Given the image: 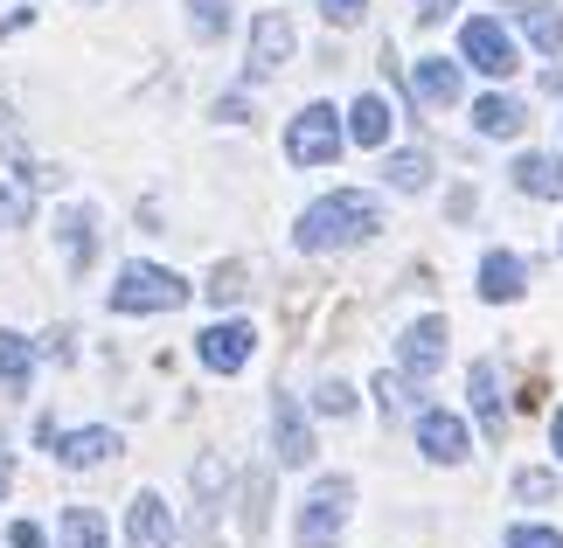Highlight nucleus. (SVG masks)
Segmentation results:
<instances>
[{
	"label": "nucleus",
	"mask_w": 563,
	"mask_h": 548,
	"mask_svg": "<svg viewBox=\"0 0 563 548\" xmlns=\"http://www.w3.org/2000/svg\"><path fill=\"white\" fill-rule=\"evenodd\" d=\"M8 548H49V535H42L35 521H14V528H8Z\"/></svg>",
	"instance_id": "33"
},
{
	"label": "nucleus",
	"mask_w": 563,
	"mask_h": 548,
	"mask_svg": "<svg viewBox=\"0 0 563 548\" xmlns=\"http://www.w3.org/2000/svg\"><path fill=\"white\" fill-rule=\"evenodd\" d=\"M439 361H445V320L439 313L410 320L404 340H397V376L404 382H431V376H439Z\"/></svg>",
	"instance_id": "6"
},
{
	"label": "nucleus",
	"mask_w": 563,
	"mask_h": 548,
	"mask_svg": "<svg viewBox=\"0 0 563 548\" xmlns=\"http://www.w3.org/2000/svg\"><path fill=\"white\" fill-rule=\"evenodd\" d=\"M460 56H466L481 77H515V70H522V56H515L508 29H501V21H487V14H473L466 29H460Z\"/></svg>",
	"instance_id": "5"
},
{
	"label": "nucleus",
	"mask_w": 563,
	"mask_h": 548,
	"mask_svg": "<svg viewBox=\"0 0 563 548\" xmlns=\"http://www.w3.org/2000/svg\"><path fill=\"white\" fill-rule=\"evenodd\" d=\"M376 403H383L389 424H397V416L410 410V382H404V376H376Z\"/></svg>",
	"instance_id": "27"
},
{
	"label": "nucleus",
	"mask_w": 563,
	"mask_h": 548,
	"mask_svg": "<svg viewBox=\"0 0 563 548\" xmlns=\"http://www.w3.org/2000/svg\"><path fill=\"white\" fill-rule=\"evenodd\" d=\"M376 230H383V202H376V194H362V188H334V194H320V202L299 215L292 244L320 257V250H355V244H369Z\"/></svg>",
	"instance_id": "1"
},
{
	"label": "nucleus",
	"mask_w": 563,
	"mask_h": 548,
	"mask_svg": "<svg viewBox=\"0 0 563 548\" xmlns=\"http://www.w3.org/2000/svg\"><path fill=\"white\" fill-rule=\"evenodd\" d=\"M466 396H473V416L487 424V437H501V368H494V361H473Z\"/></svg>",
	"instance_id": "19"
},
{
	"label": "nucleus",
	"mask_w": 563,
	"mask_h": 548,
	"mask_svg": "<svg viewBox=\"0 0 563 548\" xmlns=\"http://www.w3.org/2000/svg\"><path fill=\"white\" fill-rule=\"evenodd\" d=\"M49 458H56V466H70V472H91V466H104V458H119V430H112V424H91V430H56Z\"/></svg>",
	"instance_id": "11"
},
{
	"label": "nucleus",
	"mask_w": 563,
	"mask_h": 548,
	"mask_svg": "<svg viewBox=\"0 0 563 548\" xmlns=\"http://www.w3.org/2000/svg\"><path fill=\"white\" fill-rule=\"evenodd\" d=\"M341 146H349V125H341L334 104H307V112L286 125V160L292 167H328V160H341Z\"/></svg>",
	"instance_id": "4"
},
{
	"label": "nucleus",
	"mask_w": 563,
	"mask_h": 548,
	"mask_svg": "<svg viewBox=\"0 0 563 548\" xmlns=\"http://www.w3.org/2000/svg\"><path fill=\"white\" fill-rule=\"evenodd\" d=\"M188 305V278H175L167 265H125L119 284H112V313H175Z\"/></svg>",
	"instance_id": "3"
},
{
	"label": "nucleus",
	"mask_w": 563,
	"mask_h": 548,
	"mask_svg": "<svg viewBox=\"0 0 563 548\" xmlns=\"http://www.w3.org/2000/svg\"><path fill=\"white\" fill-rule=\"evenodd\" d=\"M473 125H481L487 139H515V133L529 125V112H522L515 98H501V91H494V98H481V104H473Z\"/></svg>",
	"instance_id": "21"
},
{
	"label": "nucleus",
	"mask_w": 563,
	"mask_h": 548,
	"mask_svg": "<svg viewBox=\"0 0 563 548\" xmlns=\"http://www.w3.org/2000/svg\"><path fill=\"white\" fill-rule=\"evenodd\" d=\"M216 119H223V125H244V119H251V104L230 91V98H216Z\"/></svg>",
	"instance_id": "34"
},
{
	"label": "nucleus",
	"mask_w": 563,
	"mask_h": 548,
	"mask_svg": "<svg viewBox=\"0 0 563 548\" xmlns=\"http://www.w3.org/2000/svg\"><path fill=\"white\" fill-rule=\"evenodd\" d=\"M320 14H328L334 29H355V21L369 14V0H320Z\"/></svg>",
	"instance_id": "30"
},
{
	"label": "nucleus",
	"mask_w": 563,
	"mask_h": 548,
	"mask_svg": "<svg viewBox=\"0 0 563 548\" xmlns=\"http://www.w3.org/2000/svg\"><path fill=\"white\" fill-rule=\"evenodd\" d=\"M188 29H195V42H223L230 35V0H188Z\"/></svg>",
	"instance_id": "24"
},
{
	"label": "nucleus",
	"mask_w": 563,
	"mask_h": 548,
	"mask_svg": "<svg viewBox=\"0 0 563 548\" xmlns=\"http://www.w3.org/2000/svg\"><path fill=\"white\" fill-rule=\"evenodd\" d=\"M202 292H209V305H236L251 292V278H244V265H216V278L202 284Z\"/></svg>",
	"instance_id": "25"
},
{
	"label": "nucleus",
	"mask_w": 563,
	"mask_h": 548,
	"mask_svg": "<svg viewBox=\"0 0 563 548\" xmlns=\"http://www.w3.org/2000/svg\"><path fill=\"white\" fill-rule=\"evenodd\" d=\"M389 125H397V119H389V104H383L376 91H362V98L349 104V139H355V146H389Z\"/></svg>",
	"instance_id": "20"
},
{
	"label": "nucleus",
	"mask_w": 563,
	"mask_h": 548,
	"mask_svg": "<svg viewBox=\"0 0 563 548\" xmlns=\"http://www.w3.org/2000/svg\"><path fill=\"white\" fill-rule=\"evenodd\" d=\"M529 292V265L515 250H487L481 257V299L487 305H508V299H522Z\"/></svg>",
	"instance_id": "14"
},
{
	"label": "nucleus",
	"mask_w": 563,
	"mask_h": 548,
	"mask_svg": "<svg viewBox=\"0 0 563 548\" xmlns=\"http://www.w3.org/2000/svg\"><path fill=\"white\" fill-rule=\"evenodd\" d=\"M56 541H63V548H112V535H104V514H98V507H63Z\"/></svg>",
	"instance_id": "22"
},
{
	"label": "nucleus",
	"mask_w": 563,
	"mask_h": 548,
	"mask_svg": "<svg viewBox=\"0 0 563 548\" xmlns=\"http://www.w3.org/2000/svg\"><path fill=\"white\" fill-rule=\"evenodd\" d=\"M515 188L536 202H563V153H522L515 160Z\"/></svg>",
	"instance_id": "16"
},
{
	"label": "nucleus",
	"mask_w": 563,
	"mask_h": 548,
	"mask_svg": "<svg viewBox=\"0 0 563 548\" xmlns=\"http://www.w3.org/2000/svg\"><path fill=\"white\" fill-rule=\"evenodd\" d=\"M418 451L431 458V466H460V458H473V430H466V416H452V410H424V416H418Z\"/></svg>",
	"instance_id": "9"
},
{
	"label": "nucleus",
	"mask_w": 563,
	"mask_h": 548,
	"mask_svg": "<svg viewBox=\"0 0 563 548\" xmlns=\"http://www.w3.org/2000/svg\"><path fill=\"white\" fill-rule=\"evenodd\" d=\"M29 382H35V340H21L0 326V389L8 396H29Z\"/></svg>",
	"instance_id": "18"
},
{
	"label": "nucleus",
	"mask_w": 563,
	"mask_h": 548,
	"mask_svg": "<svg viewBox=\"0 0 563 548\" xmlns=\"http://www.w3.org/2000/svg\"><path fill=\"white\" fill-rule=\"evenodd\" d=\"M272 458L278 466H307L313 458V424L299 410V396H272Z\"/></svg>",
	"instance_id": "10"
},
{
	"label": "nucleus",
	"mask_w": 563,
	"mask_h": 548,
	"mask_svg": "<svg viewBox=\"0 0 563 548\" xmlns=\"http://www.w3.org/2000/svg\"><path fill=\"white\" fill-rule=\"evenodd\" d=\"M313 410H320V416H355V389H349V382H320Z\"/></svg>",
	"instance_id": "28"
},
{
	"label": "nucleus",
	"mask_w": 563,
	"mask_h": 548,
	"mask_svg": "<svg viewBox=\"0 0 563 548\" xmlns=\"http://www.w3.org/2000/svg\"><path fill=\"white\" fill-rule=\"evenodd\" d=\"M251 347H257L251 320H216L209 334L195 340V355H202V368H209V376H236V368L251 361Z\"/></svg>",
	"instance_id": "8"
},
{
	"label": "nucleus",
	"mask_w": 563,
	"mask_h": 548,
	"mask_svg": "<svg viewBox=\"0 0 563 548\" xmlns=\"http://www.w3.org/2000/svg\"><path fill=\"white\" fill-rule=\"evenodd\" d=\"M8 479H14V466H8V458H0V493H8Z\"/></svg>",
	"instance_id": "37"
},
{
	"label": "nucleus",
	"mask_w": 563,
	"mask_h": 548,
	"mask_svg": "<svg viewBox=\"0 0 563 548\" xmlns=\"http://www.w3.org/2000/svg\"><path fill=\"white\" fill-rule=\"evenodd\" d=\"M56 236H63V265H70V278L91 271V257H98V215L91 209H63L56 215Z\"/></svg>",
	"instance_id": "15"
},
{
	"label": "nucleus",
	"mask_w": 563,
	"mask_h": 548,
	"mask_svg": "<svg viewBox=\"0 0 563 548\" xmlns=\"http://www.w3.org/2000/svg\"><path fill=\"white\" fill-rule=\"evenodd\" d=\"M244 528H251V535L265 528V472H251V507H244Z\"/></svg>",
	"instance_id": "32"
},
{
	"label": "nucleus",
	"mask_w": 563,
	"mask_h": 548,
	"mask_svg": "<svg viewBox=\"0 0 563 548\" xmlns=\"http://www.w3.org/2000/svg\"><path fill=\"white\" fill-rule=\"evenodd\" d=\"M35 215V194L29 188H0V230H21Z\"/></svg>",
	"instance_id": "26"
},
{
	"label": "nucleus",
	"mask_w": 563,
	"mask_h": 548,
	"mask_svg": "<svg viewBox=\"0 0 563 548\" xmlns=\"http://www.w3.org/2000/svg\"><path fill=\"white\" fill-rule=\"evenodd\" d=\"M383 181H389V188H404V194L431 188V153H424V146H404V153H389V160H383Z\"/></svg>",
	"instance_id": "23"
},
{
	"label": "nucleus",
	"mask_w": 563,
	"mask_h": 548,
	"mask_svg": "<svg viewBox=\"0 0 563 548\" xmlns=\"http://www.w3.org/2000/svg\"><path fill=\"white\" fill-rule=\"evenodd\" d=\"M292 63V21L278 14V8H265L251 21V56H244V77H278Z\"/></svg>",
	"instance_id": "7"
},
{
	"label": "nucleus",
	"mask_w": 563,
	"mask_h": 548,
	"mask_svg": "<svg viewBox=\"0 0 563 548\" xmlns=\"http://www.w3.org/2000/svg\"><path fill=\"white\" fill-rule=\"evenodd\" d=\"M349 507H355V479H349V472H328V479H313V493H307V507H299V528H292V541H299V548H341V528H349Z\"/></svg>",
	"instance_id": "2"
},
{
	"label": "nucleus",
	"mask_w": 563,
	"mask_h": 548,
	"mask_svg": "<svg viewBox=\"0 0 563 548\" xmlns=\"http://www.w3.org/2000/svg\"><path fill=\"white\" fill-rule=\"evenodd\" d=\"M550 493H556L550 472H515V500H550Z\"/></svg>",
	"instance_id": "31"
},
{
	"label": "nucleus",
	"mask_w": 563,
	"mask_h": 548,
	"mask_svg": "<svg viewBox=\"0 0 563 548\" xmlns=\"http://www.w3.org/2000/svg\"><path fill=\"white\" fill-rule=\"evenodd\" d=\"M508 548H563L556 528H536V521H522V528H508Z\"/></svg>",
	"instance_id": "29"
},
{
	"label": "nucleus",
	"mask_w": 563,
	"mask_h": 548,
	"mask_svg": "<svg viewBox=\"0 0 563 548\" xmlns=\"http://www.w3.org/2000/svg\"><path fill=\"white\" fill-rule=\"evenodd\" d=\"M550 445H556V458H563V410L550 416Z\"/></svg>",
	"instance_id": "36"
},
{
	"label": "nucleus",
	"mask_w": 563,
	"mask_h": 548,
	"mask_svg": "<svg viewBox=\"0 0 563 548\" xmlns=\"http://www.w3.org/2000/svg\"><path fill=\"white\" fill-rule=\"evenodd\" d=\"M452 8H460V0H418V21H445Z\"/></svg>",
	"instance_id": "35"
},
{
	"label": "nucleus",
	"mask_w": 563,
	"mask_h": 548,
	"mask_svg": "<svg viewBox=\"0 0 563 548\" xmlns=\"http://www.w3.org/2000/svg\"><path fill=\"white\" fill-rule=\"evenodd\" d=\"M84 8H98V0H84Z\"/></svg>",
	"instance_id": "38"
},
{
	"label": "nucleus",
	"mask_w": 563,
	"mask_h": 548,
	"mask_svg": "<svg viewBox=\"0 0 563 548\" xmlns=\"http://www.w3.org/2000/svg\"><path fill=\"white\" fill-rule=\"evenodd\" d=\"M125 548H175V514L161 493H133L125 507Z\"/></svg>",
	"instance_id": "13"
},
{
	"label": "nucleus",
	"mask_w": 563,
	"mask_h": 548,
	"mask_svg": "<svg viewBox=\"0 0 563 548\" xmlns=\"http://www.w3.org/2000/svg\"><path fill=\"white\" fill-rule=\"evenodd\" d=\"M515 21H522L529 49L563 56V8H543V0H515Z\"/></svg>",
	"instance_id": "17"
},
{
	"label": "nucleus",
	"mask_w": 563,
	"mask_h": 548,
	"mask_svg": "<svg viewBox=\"0 0 563 548\" xmlns=\"http://www.w3.org/2000/svg\"><path fill=\"white\" fill-rule=\"evenodd\" d=\"M460 91H466L460 63H445V56H418V63H410V104L445 112V104H460Z\"/></svg>",
	"instance_id": "12"
}]
</instances>
